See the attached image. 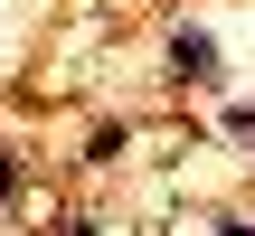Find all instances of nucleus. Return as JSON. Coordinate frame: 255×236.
<instances>
[{"label": "nucleus", "instance_id": "1", "mask_svg": "<svg viewBox=\"0 0 255 236\" xmlns=\"http://www.w3.org/2000/svg\"><path fill=\"white\" fill-rule=\"evenodd\" d=\"M161 76H170V85H218V76H227V57H218V28L180 19V28L161 38Z\"/></svg>", "mask_w": 255, "mask_h": 236}, {"label": "nucleus", "instance_id": "3", "mask_svg": "<svg viewBox=\"0 0 255 236\" xmlns=\"http://www.w3.org/2000/svg\"><path fill=\"white\" fill-rule=\"evenodd\" d=\"M218 132H227L237 151H255V104H227V123H218Z\"/></svg>", "mask_w": 255, "mask_h": 236}, {"label": "nucleus", "instance_id": "5", "mask_svg": "<svg viewBox=\"0 0 255 236\" xmlns=\"http://www.w3.org/2000/svg\"><path fill=\"white\" fill-rule=\"evenodd\" d=\"M208 236H255V218H218V227H208Z\"/></svg>", "mask_w": 255, "mask_h": 236}, {"label": "nucleus", "instance_id": "4", "mask_svg": "<svg viewBox=\"0 0 255 236\" xmlns=\"http://www.w3.org/2000/svg\"><path fill=\"white\" fill-rule=\"evenodd\" d=\"M9 199H19V161L0 151V208H9Z\"/></svg>", "mask_w": 255, "mask_h": 236}, {"label": "nucleus", "instance_id": "2", "mask_svg": "<svg viewBox=\"0 0 255 236\" xmlns=\"http://www.w3.org/2000/svg\"><path fill=\"white\" fill-rule=\"evenodd\" d=\"M123 142H132V123H95L85 132V161H123Z\"/></svg>", "mask_w": 255, "mask_h": 236}]
</instances>
